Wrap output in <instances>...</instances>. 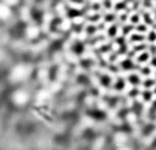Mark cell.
Instances as JSON below:
<instances>
[{
    "label": "cell",
    "instance_id": "7a4b0ae2",
    "mask_svg": "<svg viewBox=\"0 0 156 150\" xmlns=\"http://www.w3.org/2000/svg\"><path fill=\"white\" fill-rule=\"evenodd\" d=\"M143 98H145V100H150V98H152L150 91H145V93H143Z\"/></svg>",
    "mask_w": 156,
    "mask_h": 150
},
{
    "label": "cell",
    "instance_id": "6da1fadb",
    "mask_svg": "<svg viewBox=\"0 0 156 150\" xmlns=\"http://www.w3.org/2000/svg\"><path fill=\"white\" fill-rule=\"evenodd\" d=\"M129 81L132 83V84H138L139 83V77L135 74V76H129Z\"/></svg>",
    "mask_w": 156,
    "mask_h": 150
},
{
    "label": "cell",
    "instance_id": "3957f363",
    "mask_svg": "<svg viewBox=\"0 0 156 150\" xmlns=\"http://www.w3.org/2000/svg\"><path fill=\"white\" fill-rule=\"evenodd\" d=\"M155 94H156V87H155Z\"/></svg>",
    "mask_w": 156,
    "mask_h": 150
}]
</instances>
